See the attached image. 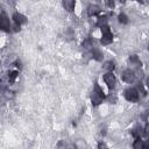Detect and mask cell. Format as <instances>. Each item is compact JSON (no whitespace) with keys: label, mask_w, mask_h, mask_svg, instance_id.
Wrapping results in <instances>:
<instances>
[{"label":"cell","mask_w":149,"mask_h":149,"mask_svg":"<svg viewBox=\"0 0 149 149\" xmlns=\"http://www.w3.org/2000/svg\"><path fill=\"white\" fill-rule=\"evenodd\" d=\"M105 98V94H104V92H102V90L99 87V85H94V90H93V92H92V95H91V100H92V104L94 105V106H97V105H99L101 101H102V99Z\"/></svg>","instance_id":"1"},{"label":"cell","mask_w":149,"mask_h":149,"mask_svg":"<svg viewBox=\"0 0 149 149\" xmlns=\"http://www.w3.org/2000/svg\"><path fill=\"white\" fill-rule=\"evenodd\" d=\"M101 33H102V38H101V43L102 44H109L113 41V35L109 30L108 26H104L101 27Z\"/></svg>","instance_id":"2"},{"label":"cell","mask_w":149,"mask_h":149,"mask_svg":"<svg viewBox=\"0 0 149 149\" xmlns=\"http://www.w3.org/2000/svg\"><path fill=\"white\" fill-rule=\"evenodd\" d=\"M125 97L128 101H132V102H135L139 100V92L136 88H127L125 91Z\"/></svg>","instance_id":"3"},{"label":"cell","mask_w":149,"mask_h":149,"mask_svg":"<svg viewBox=\"0 0 149 149\" xmlns=\"http://www.w3.org/2000/svg\"><path fill=\"white\" fill-rule=\"evenodd\" d=\"M0 27L3 31H9L10 30V23H9V19L7 17L5 12H1V16H0Z\"/></svg>","instance_id":"4"},{"label":"cell","mask_w":149,"mask_h":149,"mask_svg":"<svg viewBox=\"0 0 149 149\" xmlns=\"http://www.w3.org/2000/svg\"><path fill=\"white\" fill-rule=\"evenodd\" d=\"M104 80H105V83L107 84V86L109 88H114L115 83H116V79H115V77H114V74L112 72H107L104 76Z\"/></svg>","instance_id":"5"},{"label":"cell","mask_w":149,"mask_h":149,"mask_svg":"<svg viewBox=\"0 0 149 149\" xmlns=\"http://www.w3.org/2000/svg\"><path fill=\"white\" fill-rule=\"evenodd\" d=\"M122 79L126 81V83H133L134 79H135V74H134V71L130 70V69H127L123 71L122 73Z\"/></svg>","instance_id":"6"},{"label":"cell","mask_w":149,"mask_h":149,"mask_svg":"<svg viewBox=\"0 0 149 149\" xmlns=\"http://www.w3.org/2000/svg\"><path fill=\"white\" fill-rule=\"evenodd\" d=\"M13 20H14V23L15 24H19V26H21L22 23H24L27 21L26 16L22 15V14H20V13H14L13 14Z\"/></svg>","instance_id":"7"},{"label":"cell","mask_w":149,"mask_h":149,"mask_svg":"<svg viewBox=\"0 0 149 149\" xmlns=\"http://www.w3.org/2000/svg\"><path fill=\"white\" fill-rule=\"evenodd\" d=\"M99 12H100V9H99V7H98L97 5H91V6H88V8H87V13H88L90 16H93V15L98 14Z\"/></svg>","instance_id":"8"},{"label":"cell","mask_w":149,"mask_h":149,"mask_svg":"<svg viewBox=\"0 0 149 149\" xmlns=\"http://www.w3.org/2000/svg\"><path fill=\"white\" fill-rule=\"evenodd\" d=\"M74 1L73 0H65L64 2H63V6L65 7V9L66 10H69V12H71L73 8H74Z\"/></svg>","instance_id":"9"},{"label":"cell","mask_w":149,"mask_h":149,"mask_svg":"<svg viewBox=\"0 0 149 149\" xmlns=\"http://www.w3.org/2000/svg\"><path fill=\"white\" fill-rule=\"evenodd\" d=\"M92 56H93V58H95L97 61H101V59H102V54H101L99 50H97V49H93V50H92Z\"/></svg>","instance_id":"10"},{"label":"cell","mask_w":149,"mask_h":149,"mask_svg":"<svg viewBox=\"0 0 149 149\" xmlns=\"http://www.w3.org/2000/svg\"><path fill=\"white\" fill-rule=\"evenodd\" d=\"M107 23V16H100L99 19H98V21H97V24L98 26H100V27H104V26H107L106 24Z\"/></svg>","instance_id":"11"},{"label":"cell","mask_w":149,"mask_h":149,"mask_svg":"<svg viewBox=\"0 0 149 149\" xmlns=\"http://www.w3.org/2000/svg\"><path fill=\"white\" fill-rule=\"evenodd\" d=\"M129 61H130V63H133V64L136 65V66L141 65V62H140V59H139V57H137L136 55H132V56L129 57Z\"/></svg>","instance_id":"12"},{"label":"cell","mask_w":149,"mask_h":149,"mask_svg":"<svg viewBox=\"0 0 149 149\" xmlns=\"http://www.w3.org/2000/svg\"><path fill=\"white\" fill-rule=\"evenodd\" d=\"M142 147H143V143H142V140L139 137V139H136L135 140V142H134V144H133V148L134 149H142Z\"/></svg>","instance_id":"13"},{"label":"cell","mask_w":149,"mask_h":149,"mask_svg":"<svg viewBox=\"0 0 149 149\" xmlns=\"http://www.w3.org/2000/svg\"><path fill=\"white\" fill-rule=\"evenodd\" d=\"M104 69H105V70H108V71H112V70L114 69V63L111 62V61L106 62V63L104 64Z\"/></svg>","instance_id":"14"},{"label":"cell","mask_w":149,"mask_h":149,"mask_svg":"<svg viewBox=\"0 0 149 149\" xmlns=\"http://www.w3.org/2000/svg\"><path fill=\"white\" fill-rule=\"evenodd\" d=\"M119 21L121 22V23H123V24H126L127 22H128V17H127V15L126 14H123V13H121V14H119Z\"/></svg>","instance_id":"15"},{"label":"cell","mask_w":149,"mask_h":149,"mask_svg":"<svg viewBox=\"0 0 149 149\" xmlns=\"http://www.w3.org/2000/svg\"><path fill=\"white\" fill-rule=\"evenodd\" d=\"M16 77H17V71H10L9 72V76H8L9 83H14V80L16 79Z\"/></svg>","instance_id":"16"},{"label":"cell","mask_w":149,"mask_h":149,"mask_svg":"<svg viewBox=\"0 0 149 149\" xmlns=\"http://www.w3.org/2000/svg\"><path fill=\"white\" fill-rule=\"evenodd\" d=\"M142 129H141V127H136V128H134V130H133V134L136 136V139H139L140 136H141V134H142V132H141Z\"/></svg>","instance_id":"17"},{"label":"cell","mask_w":149,"mask_h":149,"mask_svg":"<svg viewBox=\"0 0 149 149\" xmlns=\"http://www.w3.org/2000/svg\"><path fill=\"white\" fill-rule=\"evenodd\" d=\"M83 47H84V49H86V50H90L91 49V47H92V44H91V41H84L83 42Z\"/></svg>","instance_id":"18"},{"label":"cell","mask_w":149,"mask_h":149,"mask_svg":"<svg viewBox=\"0 0 149 149\" xmlns=\"http://www.w3.org/2000/svg\"><path fill=\"white\" fill-rule=\"evenodd\" d=\"M98 149H108V147H107L104 142H100V143L98 144Z\"/></svg>","instance_id":"19"},{"label":"cell","mask_w":149,"mask_h":149,"mask_svg":"<svg viewBox=\"0 0 149 149\" xmlns=\"http://www.w3.org/2000/svg\"><path fill=\"white\" fill-rule=\"evenodd\" d=\"M144 134L149 137V123H147V125H146V127H144Z\"/></svg>","instance_id":"20"},{"label":"cell","mask_w":149,"mask_h":149,"mask_svg":"<svg viewBox=\"0 0 149 149\" xmlns=\"http://www.w3.org/2000/svg\"><path fill=\"white\" fill-rule=\"evenodd\" d=\"M142 149H149V141H147V142H146V143L143 144Z\"/></svg>","instance_id":"21"},{"label":"cell","mask_w":149,"mask_h":149,"mask_svg":"<svg viewBox=\"0 0 149 149\" xmlns=\"http://www.w3.org/2000/svg\"><path fill=\"white\" fill-rule=\"evenodd\" d=\"M13 28H14V31H19V30H20V26H19V24H14Z\"/></svg>","instance_id":"22"},{"label":"cell","mask_w":149,"mask_h":149,"mask_svg":"<svg viewBox=\"0 0 149 149\" xmlns=\"http://www.w3.org/2000/svg\"><path fill=\"white\" fill-rule=\"evenodd\" d=\"M106 3H107V6H109V7H113V6H114V2H113V1H107Z\"/></svg>","instance_id":"23"},{"label":"cell","mask_w":149,"mask_h":149,"mask_svg":"<svg viewBox=\"0 0 149 149\" xmlns=\"http://www.w3.org/2000/svg\"><path fill=\"white\" fill-rule=\"evenodd\" d=\"M147 86H148V88H149V77L147 78Z\"/></svg>","instance_id":"24"},{"label":"cell","mask_w":149,"mask_h":149,"mask_svg":"<svg viewBox=\"0 0 149 149\" xmlns=\"http://www.w3.org/2000/svg\"><path fill=\"white\" fill-rule=\"evenodd\" d=\"M148 50H149V43H148Z\"/></svg>","instance_id":"25"}]
</instances>
